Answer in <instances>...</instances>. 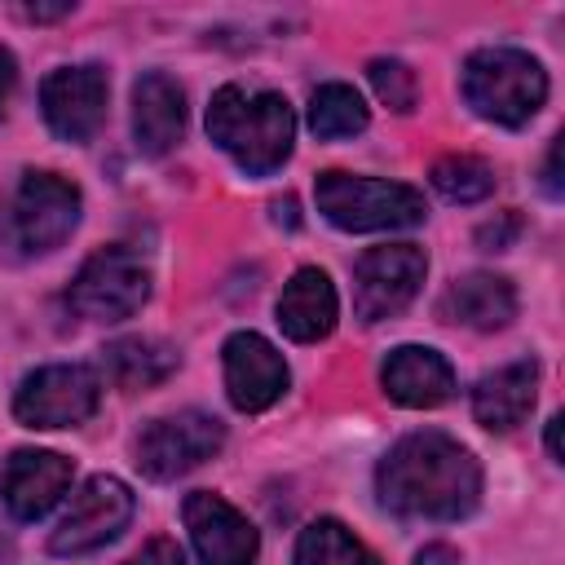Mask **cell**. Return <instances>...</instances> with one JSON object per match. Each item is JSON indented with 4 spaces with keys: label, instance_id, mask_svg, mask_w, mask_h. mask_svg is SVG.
I'll return each instance as SVG.
<instances>
[{
    "label": "cell",
    "instance_id": "obj_1",
    "mask_svg": "<svg viewBox=\"0 0 565 565\" xmlns=\"http://www.w3.org/2000/svg\"><path fill=\"white\" fill-rule=\"evenodd\" d=\"M380 503L415 521H459L481 499V463L455 437L424 428L406 433L375 472Z\"/></svg>",
    "mask_w": 565,
    "mask_h": 565
},
{
    "label": "cell",
    "instance_id": "obj_2",
    "mask_svg": "<svg viewBox=\"0 0 565 565\" xmlns=\"http://www.w3.org/2000/svg\"><path fill=\"white\" fill-rule=\"evenodd\" d=\"M207 137L247 172L269 177L287 163L296 141V115L282 93L221 84L207 106Z\"/></svg>",
    "mask_w": 565,
    "mask_h": 565
},
{
    "label": "cell",
    "instance_id": "obj_3",
    "mask_svg": "<svg viewBox=\"0 0 565 565\" xmlns=\"http://www.w3.org/2000/svg\"><path fill=\"white\" fill-rule=\"evenodd\" d=\"M463 102L503 128H521L547 102V71L521 49H477L459 71Z\"/></svg>",
    "mask_w": 565,
    "mask_h": 565
},
{
    "label": "cell",
    "instance_id": "obj_4",
    "mask_svg": "<svg viewBox=\"0 0 565 565\" xmlns=\"http://www.w3.org/2000/svg\"><path fill=\"white\" fill-rule=\"evenodd\" d=\"M75 225H79V190L57 172H22V181L4 203L0 238L18 260H31L62 247Z\"/></svg>",
    "mask_w": 565,
    "mask_h": 565
},
{
    "label": "cell",
    "instance_id": "obj_5",
    "mask_svg": "<svg viewBox=\"0 0 565 565\" xmlns=\"http://www.w3.org/2000/svg\"><path fill=\"white\" fill-rule=\"evenodd\" d=\"M318 212L349 230V234H371V230H406L424 221V194L406 181H380V177H353V172H322L318 185Z\"/></svg>",
    "mask_w": 565,
    "mask_h": 565
},
{
    "label": "cell",
    "instance_id": "obj_6",
    "mask_svg": "<svg viewBox=\"0 0 565 565\" xmlns=\"http://www.w3.org/2000/svg\"><path fill=\"white\" fill-rule=\"evenodd\" d=\"M150 296V269L128 247L93 252L66 287V305L88 322H124Z\"/></svg>",
    "mask_w": 565,
    "mask_h": 565
},
{
    "label": "cell",
    "instance_id": "obj_7",
    "mask_svg": "<svg viewBox=\"0 0 565 565\" xmlns=\"http://www.w3.org/2000/svg\"><path fill=\"white\" fill-rule=\"evenodd\" d=\"M102 402V380L84 362H53L31 371L13 393V415L26 428H75L93 419Z\"/></svg>",
    "mask_w": 565,
    "mask_h": 565
},
{
    "label": "cell",
    "instance_id": "obj_8",
    "mask_svg": "<svg viewBox=\"0 0 565 565\" xmlns=\"http://www.w3.org/2000/svg\"><path fill=\"white\" fill-rule=\"evenodd\" d=\"M428 274V256L415 243H384L358 256L353 265V313L362 322H384L402 313Z\"/></svg>",
    "mask_w": 565,
    "mask_h": 565
},
{
    "label": "cell",
    "instance_id": "obj_9",
    "mask_svg": "<svg viewBox=\"0 0 565 565\" xmlns=\"http://www.w3.org/2000/svg\"><path fill=\"white\" fill-rule=\"evenodd\" d=\"M128 521H132V490H128L119 477H106V472H102V477L84 481V486L71 494V503H66V512H62L53 539H49V552H53V556H84V552H97V547H106L110 539H119Z\"/></svg>",
    "mask_w": 565,
    "mask_h": 565
},
{
    "label": "cell",
    "instance_id": "obj_10",
    "mask_svg": "<svg viewBox=\"0 0 565 565\" xmlns=\"http://www.w3.org/2000/svg\"><path fill=\"white\" fill-rule=\"evenodd\" d=\"M225 446V424L207 411H181L168 419H154L137 437V468L154 481H172L203 459H212Z\"/></svg>",
    "mask_w": 565,
    "mask_h": 565
},
{
    "label": "cell",
    "instance_id": "obj_11",
    "mask_svg": "<svg viewBox=\"0 0 565 565\" xmlns=\"http://www.w3.org/2000/svg\"><path fill=\"white\" fill-rule=\"evenodd\" d=\"M106 97H110L106 71L93 66V62H84V66H57L40 84L44 124L62 141H88L102 128V119H106Z\"/></svg>",
    "mask_w": 565,
    "mask_h": 565
},
{
    "label": "cell",
    "instance_id": "obj_12",
    "mask_svg": "<svg viewBox=\"0 0 565 565\" xmlns=\"http://www.w3.org/2000/svg\"><path fill=\"white\" fill-rule=\"evenodd\" d=\"M221 362H225V393L243 415H256L287 393V380H291L287 362L256 331H234L221 349Z\"/></svg>",
    "mask_w": 565,
    "mask_h": 565
},
{
    "label": "cell",
    "instance_id": "obj_13",
    "mask_svg": "<svg viewBox=\"0 0 565 565\" xmlns=\"http://www.w3.org/2000/svg\"><path fill=\"white\" fill-rule=\"evenodd\" d=\"M75 481V463L53 450H13L0 472V499L13 521L49 516Z\"/></svg>",
    "mask_w": 565,
    "mask_h": 565
},
{
    "label": "cell",
    "instance_id": "obj_14",
    "mask_svg": "<svg viewBox=\"0 0 565 565\" xmlns=\"http://www.w3.org/2000/svg\"><path fill=\"white\" fill-rule=\"evenodd\" d=\"M181 512H185V530H190V543L203 565H252L256 561L260 539H256L252 521L221 494L194 490V494H185Z\"/></svg>",
    "mask_w": 565,
    "mask_h": 565
},
{
    "label": "cell",
    "instance_id": "obj_15",
    "mask_svg": "<svg viewBox=\"0 0 565 565\" xmlns=\"http://www.w3.org/2000/svg\"><path fill=\"white\" fill-rule=\"evenodd\" d=\"M380 380L397 406H415V411L441 406L455 393V366L437 349H424V344L393 349L380 366Z\"/></svg>",
    "mask_w": 565,
    "mask_h": 565
},
{
    "label": "cell",
    "instance_id": "obj_16",
    "mask_svg": "<svg viewBox=\"0 0 565 565\" xmlns=\"http://www.w3.org/2000/svg\"><path fill=\"white\" fill-rule=\"evenodd\" d=\"M185 132V93L172 75L150 71L132 84V137L146 154H168Z\"/></svg>",
    "mask_w": 565,
    "mask_h": 565
},
{
    "label": "cell",
    "instance_id": "obj_17",
    "mask_svg": "<svg viewBox=\"0 0 565 565\" xmlns=\"http://www.w3.org/2000/svg\"><path fill=\"white\" fill-rule=\"evenodd\" d=\"M335 313H340L335 287L318 265L296 269L291 282L282 287V296H278V327H282L287 340H300V344H313V340L331 335Z\"/></svg>",
    "mask_w": 565,
    "mask_h": 565
},
{
    "label": "cell",
    "instance_id": "obj_18",
    "mask_svg": "<svg viewBox=\"0 0 565 565\" xmlns=\"http://www.w3.org/2000/svg\"><path fill=\"white\" fill-rule=\"evenodd\" d=\"M534 388H539V366L530 358L508 362V366L481 375L477 388H472V415H477V424L481 428H494V433L516 428L530 415V406H534Z\"/></svg>",
    "mask_w": 565,
    "mask_h": 565
},
{
    "label": "cell",
    "instance_id": "obj_19",
    "mask_svg": "<svg viewBox=\"0 0 565 565\" xmlns=\"http://www.w3.org/2000/svg\"><path fill=\"white\" fill-rule=\"evenodd\" d=\"M441 313L450 322H463L472 331H499L516 318V287L499 274H463L459 282H450V291L441 296Z\"/></svg>",
    "mask_w": 565,
    "mask_h": 565
},
{
    "label": "cell",
    "instance_id": "obj_20",
    "mask_svg": "<svg viewBox=\"0 0 565 565\" xmlns=\"http://www.w3.org/2000/svg\"><path fill=\"white\" fill-rule=\"evenodd\" d=\"M102 366L119 388H154L181 366V353L154 335H124L102 349Z\"/></svg>",
    "mask_w": 565,
    "mask_h": 565
},
{
    "label": "cell",
    "instance_id": "obj_21",
    "mask_svg": "<svg viewBox=\"0 0 565 565\" xmlns=\"http://www.w3.org/2000/svg\"><path fill=\"white\" fill-rule=\"evenodd\" d=\"M296 565H380L375 552L353 539L335 516H318L313 525L300 530L296 539Z\"/></svg>",
    "mask_w": 565,
    "mask_h": 565
},
{
    "label": "cell",
    "instance_id": "obj_22",
    "mask_svg": "<svg viewBox=\"0 0 565 565\" xmlns=\"http://www.w3.org/2000/svg\"><path fill=\"white\" fill-rule=\"evenodd\" d=\"M366 102L358 97L353 84H322L309 97V128L322 141H340V137H358L366 128Z\"/></svg>",
    "mask_w": 565,
    "mask_h": 565
},
{
    "label": "cell",
    "instance_id": "obj_23",
    "mask_svg": "<svg viewBox=\"0 0 565 565\" xmlns=\"http://www.w3.org/2000/svg\"><path fill=\"white\" fill-rule=\"evenodd\" d=\"M428 181L450 203H481L494 190V168L477 154H446V159L433 163Z\"/></svg>",
    "mask_w": 565,
    "mask_h": 565
},
{
    "label": "cell",
    "instance_id": "obj_24",
    "mask_svg": "<svg viewBox=\"0 0 565 565\" xmlns=\"http://www.w3.org/2000/svg\"><path fill=\"white\" fill-rule=\"evenodd\" d=\"M366 75H371V88H375V97H380L384 106H393L397 115L415 110L419 88H415V71H411L406 62H397V57H375V62L366 66Z\"/></svg>",
    "mask_w": 565,
    "mask_h": 565
},
{
    "label": "cell",
    "instance_id": "obj_25",
    "mask_svg": "<svg viewBox=\"0 0 565 565\" xmlns=\"http://www.w3.org/2000/svg\"><path fill=\"white\" fill-rule=\"evenodd\" d=\"M516 230H521V216H516V212H503L499 221H490V225H481V230H477V243L494 252V247H508Z\"/></svg>",
    "mask_w": 565,
    "mask_h": 565
},
{
    "label": "cell",
    "instance_id": "obj_26",
    "mask_svg": "<svg viewBox=\"0 0 565 565\" xmlns=\"http://www.w3.org/2000/svg\"><path fill=\"white\" fill-rule=\"evenodd\" d=\"M128 565H185V556H181V547L172 539H150Z\"/></svg>",
    "mask_w": 565,
    "mask_h": 565
},
{
    "label": "cell",
    "instance_id": "obj_27",
    "mask_svg": "<svg viewBox=\"0 0 565 565\" xmlns=\"http://www.w3.org/2000/svg\"><path fill=\"white\" fill-rule=\"evenodd\" d=\"M13 84H18V62H13V53L0 44V119H4V106H9V97H13Z\"/></svg>",
    "mask_w": 565,
    "mask_h": 565
},
{
    "label": "cell",
    "instance_id": "obj_28",
    "mask_svg": "<svg viewBox=\"0 0 565 565\" xmlns=\"http://www.w3.org/2000/svg\"><path fill=\"white\" fill-rule=\"evenodd\" d=\"M71 9H75V4H71V0H62V4H22L18 13H22V18H31V22H53V18H66Z\"/></svg>",
    "mask_w": 565,
    "mask_h": 565
},
{
    "label": "cell",
    "instance_id": "obj_29",
    "mask_svg": "<svg viewBox=\"0 0 565 565\" xmlns=\"http://www.w3.org/2000/svg\"><path fill=\"white\" fill-rule=\"evenodd\" d=\"M556 159H561V137H552V146H547V168H543V190L556 199L561 194V177H556Z\"/></svg>",
    "mask_w": 565,
    "mask_h": 565
},
{
    "label": "cell",
    "instance_id": "obj_30",
    "mask_svg": "<svg viewBox=\"0 0 565 565\" xmlns=\"http://www.w3.org/2000/svg\"><path fill=\"white\" fill-rule=\"evenodd\" d=\"M415 565H455V547H446V543H428V547L415 556Z\"/></svg>",
    "mask_w": 565,
    "mask_h": 565
},
{
    "label": "cell",
    "instance_id": "obj_31",
    "mask_svg": "<svg viewBox=\"0 0 565 565\" xmlns=\"http://www.w3.org/2000/svg\"><path fill=\"white\" fill-rule=\"evenodd\" d=\"M547 450H552V459H556V463L565 459V455H561V415H552V419H547Z\"/></svg>",
    "mask_w": 565,
    "mask_h": 565
},
{
    "label": "cell",
    "instance_id": "obj_32",
    "mask_svg": "<svg viewBox=\"0 0 565 565\" xmlns=\"http://www.w3.org/2000/svg\"><path fill=\"white\" fill-rule=\"evenodd\" d=\"M274 221L296 225V203H291V199H278V203H274Z\"/></svg>",
    "mask_w": 565,
    "mask_h": 565
}]
</instances>
